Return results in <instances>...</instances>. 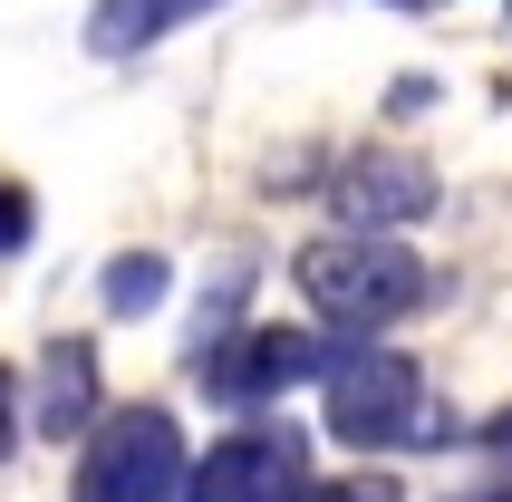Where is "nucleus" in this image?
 <instances>
[{
  "label": "nucleus",
  "instance_id": "11",
  "mask_svg": "<svg viewBox=\"0 0 512 502\" xmlns=\"http://www.w3.org/2000/svg\"><path fill=\"white\" fill-rule=\"evenodd\" d=\"M29 232H39L29 194H20V184H0V261H20V251H29Z\"/></svg>",
  "mask_w": 512,
  "mask_h": 502
},
{
  "label": "nucleus",
  "instance_id": "15",
  "mask_svg": "<svg viewBox=\"0 0 512 502\" xmlns=\"http://www.w3.org/2000/svg\"><path fill=\"white\" fill-rule=\"evenodd\" d=\"M474 502H512V493H474Z\"/></svg>",
  "mask_w": 512,
  "mask_h": 502
},
{
  "label": "nucleus",
  "instance_id": "9",
  "mask_svg": "<svg viewBox=\"0 0 512 502\" xmlns=\"http://www.w3.org/2000/svg\"><path fill=\"white\" fill-rule=\"evenodd\" d=\"M165 290H174V261H165V251H116L107 280H97V300H107L116 319H145V309H165Z\"/></svg>",
  "mask_w": 512,
  "mask_h": 502
},
{
  "label": "nucleus",
  "instance_id": "7",
  "mask_svg": "<svg viewBox=\"0 0 512 502\" xmlns=\"http://www.w3.org/2000/svg\"><path fill=\"white\" fill-rule=\"evenodd\" d=\"M107 416V396H97V348L87 338H49V358H39V396H29V435H87V425Z\"/></svg>",
  "mask_w": 512,
  "mask_h": 502
},
{
  "label": "nucleus",
  "instance_id": "5",
  "mask_svg": "<svg viewBox=\"0 0 512 502\" xmlns=\"http://www.w3.org/2000/svg\"><path fill=\"white\" fill-rule=\"evenodd\" d=\"M300 483H310L300 425H242V435H213L203 464H184V502H290Z\"/></svg>",
  "mask_w": 512,
  "mask_h": 502
},
{
  "label": "nucleus",
  "instance_id": "1",
  "mask_svg": "<svg viewBox=\"0 0 512 502\" xmlns=\"http://www.w3.org/2000/svg\"><path fill=\"white\" fill-rule=\"evenodd\" d=\"M290 280H300L310 319H319V329H339V338H377V329H397L406 309L435 300V271H426V261H416L397 232H358V223L300 242Z\"/></svg>",
  "mask_w": 512,
  "mask_h": 502
},
{
  "label": "nucleus",
  "instance_id": "2",
  "mask_svg": "<svg viewBox=\"0 0 512 502\" xmlns=\"http://www.w3.org/2000/svg\"><path fill=\"white\" fill-rule=\"evenodd\" d=\"M319 416L348 454H406V445H445L455 425L426 406V367L406 348H377V338H348L329 377H319Z\"/></svg>",
  "mask_w": 512,
  "mask_h": 502
},
{
  "label": "nucleus",
  "instance_id": "14",
  "mask_svg": "<svg viewBox=\"0 0 512 502\" xmlns=\"http://www.w3.org/2000/svg\"><path fill=\"white\" fill-rule=\"evenodd\" d=\"M397 10H435V0H397Z\"/></svg>",
  "mask_w": 512,
  "mask_h": 502
},
{
  "label": "nucleus",
  "instance_id": "3",
  "mask_svg": "<svg viewBox=\"0 0 512 502\" xmlns=\"http://www.w3.org/2000/svg\"><path fill=\"white\" fill-rule=\"evenodd\" d=\"M184 464L194 454H184V425L165 406H116L87 425L68 502H184Z\"/></svg>",
  "mask_w": 512,
  "mask_h": 502
},
{
  "label": "nucleus",
  "instance_id": "4",
  "mask_svg": "<svg viewBox=\"0 0 512 502\" xmlns=\"http://www.w3.org/2000/svg\"><path fill=\"white\" fill-rule=\"evenodd\" d=\"M329 338L319 329H232L213 348H194V377L213 406H281L290 387H319L329 377Z\"/></svg>",
  "mask_w": 512,
  "mask_h": 502
},
{
  "label": "nucleus",
  "instance_id": "12",
  "mask_svg": "<svg viewBox=\"0 0 512 502\" xmlns=\"http://www.w3.org/2000/svg\"><path fill=\"white\" fill-rule=\"evenodd\" d=\"M20 377H10V367H0V464H10V445H20Z\"/></svg>",
  "mask_w": 512,
  "mask_h": 502
},
{
  "label": "nucleus",
  "instance_id": "8",
  "mask_svg": "<svg viewBox=\"0 0 512 502\" xmlns=\"http://www.w3.org/2000/svg\"><path fill=\"white\" fill-rule=\"evenodd\" d=\"M203 10H223V0H97V10H87V49L97 58H145L155 39H174V29L203 20Z\"/></svg>",
  "mask_w": 512,
  "mask_h": 502
},
{
  "label": "nucleus",
  "instance_id": "13",
  "mask_svg": "<svg viewBox=\"0 0 512 502\" xmlns=\"http://www.w3.org/2000/svg\"><path fill=\"white\" fill-rule=\"evenodd\" d=\"M474 445H493V454L512 464V406H503V416H484V435H474Z\"/></svg>",
  "mask_w": 512,
  "mask_h": 502
},
{
  "label": "nucleus",
  "instance_id": "10",
  "mask_svg": "<svg viewBox=\"0 0 512 502\" xmlns=\"http://www.w3.org/2000/svg\"><path fill=\"white\" fill-rule=\"evenodd\" d=\"M290 502H406L387 474H348V483H300Z\"/></svg>",
  "mask_w": 512,
  "mask_h": 502
},
{
  "label": "nucleus",
  "instance_id": "6",
  "mask_svg": "<svg viewBox=\"0 0 512 502\" xmlns=\"http://www.w3.org/2000/svg\"><path fill=\"white\" fill-rule=\"evenodd\" d=\"M339 223L358 232H406V223H426L435 213V165L426 155H406V145H358L339 165Z\"/></svg>",
  "mask_w": 512,
  "mask_h": 502
}]
</instances>
